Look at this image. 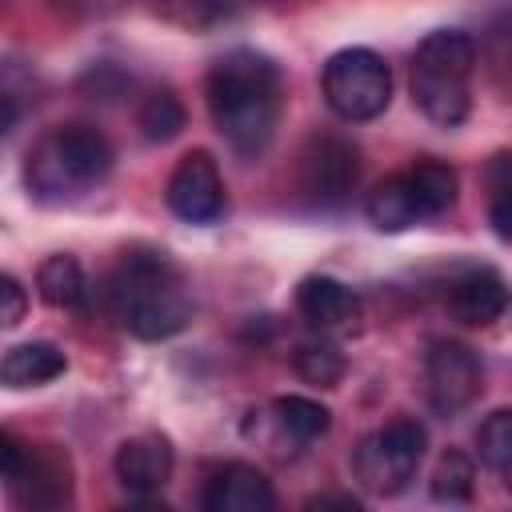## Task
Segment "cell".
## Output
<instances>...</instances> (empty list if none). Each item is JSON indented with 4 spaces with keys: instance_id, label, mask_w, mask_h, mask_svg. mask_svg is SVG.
<instances>
[{
    "instance_id": "2",
    "label": "cell",
    "mask_w": 512,
    "mask_h": 512,
    "mask_svg": "<svg viewBox=\"0 0 512 512\" xmlns=\"http://www.w3.org/2000/svg\"><path fill=\"white\" fill-rule=\"evenodd\" d=\"M112 312L136 340H168L192 320V296L160 252H128L112 276Z\"/></svg>"
},
{
    "instance_id": "11",
    "label": "cell",
    "mask_w": 512,
    "mask_h": 512,
    "mask_svg": "<svg viewBox=\"0 0 512 512\" xmlns=\"http://www.w3.org/2000/svg\"><path fill=\"white\" fill-rule=\"evenodd\" d=\"M200 504L204 512H272L276 492H272V480L256 464L232 460L204 480Z\"/></svg>"
},
{
    "instance_id": "25",
    "label": "cell",
    "mask_w": 512,
    "mask_h": 512,
    "mask_svg": "<svg viewBox=\"0 0 512 512\" xmlns=\"http://www.w3.org/2000/svg\"><path fill=\"white\" fill-rule=\"evenodd\" d=\"M24 308H28V296H24L20 280L4 272V276H0V324H4V328H16V324L24 320Z\"/></svg>"
},
{
    "instance_id": "6",
    "label": "cell",
    "mask_w": 512,
    "mask_h": 512,
    "mask_svg": "<svg viewBox=\"0 0 512 512\" xmlns=\"http://www.w3.org/2000/svg\"><path fill=\"white\" fill-rule=\"evenodd\" d=\"M428 448V432L416 420H392L376 432H368L352 456V468L360 476V484L376 496H396L408 488V480L416 476L420 460Z\"/></svg>"
},
{
    "instance_id": "18",
    "label": "cell",
    "mask_w": 512,
    "mask_h": 512,
    "mask_svg": "<svg viewBox=\"0 0 512 512\" xmlns=\"http://www.w3.org/2000/svg\"><path fill=\"white\" fill-rule=\"evenodd\" d=\"M408 184L416 192L420 216H440L456 204V172L444 160H416L408 172Z\"/></svg>"
},
{
    "instance_id": "14",
    "label": "cell",
    "mask_w": 512,
    "mask_h": 512,
    "mask_svg": "<svg viewBox=\"0 0 512 512\" xmlns=\"http://www.w3.org/2000/svg\"><path fill=\"white\" fill-rule=\"evenodd\" d=\"M296 308L300 316L320 328V332H336V328H352L360 316V300L348 284L332 280V276H304L296 288Z\"/></svg>"
},
{
    "instance_id": "7",
    "label": "cell",
    "mask_w": 512,
    "mask_h": 512,
    "mask_svg": "<svg viewBox=\"0 0 512 512\" xmlns=\"http://www.w3.org/2000/svg\"><path fill=\"white\" fill-rule=\"evenodd\" d=\"M164 200L172 208V216L188 220V224H212L224 216V176L220 164L212 160V152L192 148L176 160Z\"/></svg>"
},
{
    "instance_id": "1",
    "label": "cell",
    "mask_w": 512,
    "mask_h": 512,
    "mask_svg": "<svg viewBox=\"0 0 512 512\" xmlns=\"http://www.w3.org/2000/svg\"><path fill=\"white\" fill-rule=\"evenodd\" d=\"M204 100L228 148L244 160H256L280 124V68L264 52L232 48L208 68Z\"/></svg>"
},
{
    "instance_id": "23",
    "label": "cell",
    "mask_w": 512,
    "mask_h": 512,
    "mask_svg": "<svg viewBox=\"0 0 512 512\" xmlns=\"http://www.w3.org/2000/svg\"><path fill=\"white\" fill-rule=\"evenodd\" d=\"M292 364H296V376L304 384H316V388H332L344 376V352L332 340H304L296 348Z\"/></svg>"
},
{
    "instance_id": "10",
    "label": "cell",
    "mask_w": 512,
    "mask_h": 512,
    "mask_svg": "<svg viewBox=\"0 0 512 512\" xmlns=\"http://www.w3.org/2000/svg\"><path fill=\"white\" fill-rule=\"evenodd\" d=\"M360 176L356 148L340 136H316L300 156V188L316 204H340Z\"/></svg>"
},
{
    "instance_id": "20",
    "label": "cell",
    "mask_w": 512,
    "mask_h": 512,
    "mask_svg": "<svg viewBox=\"0 0 512 512\" xmlns=\"http://www.w3.org/2000/svg\"><path fill=\"white\" fill-rule=\"evenodd\" d=\"M472 480H476L472 456L460 452V448H448V452L436 460V468H432L428 492H432V500H440V504H464V500H472Z\"/></svg>"
},
{
    "instance_id": "4",
    "label": "cell",
    "mask_w": 512,
    "mask_h": 512,
    "mask_svg": "<svg viewBox=\"0 0 512 512\" xmlns=\"http://www.w3.org/2000/svg\"><path fill=\"white\" fill-rule=\"evenodd\" d=\"M112 168V144L88 124H60L28 152V188L44 200H68L100 184Z\"/></svg>"
},
{
    "instance_id": "15",
    "label": "cell",
    "mask_w": 512,
    "mask_h": 512,
    "mask_svg": "<svg viewBox=\"0 0 512 512\" xmlns=\"http://www.w3.org/2000/svg\"><path fill=\"white\" fill-rule=\"evenodd\" d=\"M68 360L56 344L48 340H28V344H12L0 360V380L8 388H36V384H48L56 376H64Z\"/></svg>"
},
{
    "instance_id": "5",
    "label": "cell",
    "mask_w": 512,
    "mask_h": 512,
    "mask_svg": "<svg viewBox=\"0 0 512 512\" xmlns=\"http://www.w3.org/2000/svg\"><path fill=\"white\" fill-rule=\"evenodd\" d=\"M320 84H324L328 108L348 124L376 120L392 100V72L384 64V56H376L372 48H340V52H332L328 64H324V80Z\"/></svg>"
},
{
    "instance_id": "21",
    "label": "cell",
    "mask_w": 512,
    "mask_h": 512,
    "mask_svg": "<svg viewBox=\"0 0 512 512\" xmlns=\"http://www.w3.org/2000/svg\"><path fill=\"white\" fill-rule=\"evenodd\" d=\"M484 180H488V224L500 240L512 244V148L488 160Z\"/></svg>"
},
{
    "instance_id": "26",
    "label": "cell",
    "mask_w": 512,
    "mask_h": 512,
    "mask_svg": "<svg viewBox=\"0 0 512 512\" xmlns=\"http://www.w3.org/2000/svg\"><path fill=\"white\" fill-rule=\"evenodd\" d=\"M304 508H344V512H356L360 500L356 496H312Z\"/></svg>"
},
{
    "instance_id": "12",
    "label": "cell",
    "mask_w": 512,
    "mask_h": 512,
    "mask_svg": "<svg viewBox=\"0 0 512 512\" xmlns=\"http://www.w3.org/2000/svg\"><path fill=\"white\" fill-rule=\"evenodd\" d=\"M112 468H116V480L128 488V496L140 500V496H152V492H160L168 484V476H172V448H168L164 436L144 432V436H132V440H124L116 448Z\"/></svg>"
},
{
    "instance_id": "17",
    "label": "cell",
    "mask_w": 512,
    "mask_h": 512,
    "mask_svg": "<svg viewBox=\"0 0 512 512\" xmlns=\"http://www.w3.org/2000/svg\"><path fill=\"white\" fill-rule=\"evenodd\" d=\"M36 288H40V300L52 304V308H80L84 296H88V280H84V268L56 252L48 256L40 268H36Z\"/></svg>"
},
{
    "instance_id": "13",
    "label": "cell",
    "mask_w": 512,
    "mask_h": 512,
    "mask_svg": "<svg viewBox=\"0 0 512 512\" xmlns=\"http://www.w3.org/2000/svg\"><path fill=\"white\" fill-rule=\"evenodd\" d=\"M508 300H512V292H508L504 276L492 268H468L464 276H456L448 284V312L468 328H484V324L500 320Z\"/></svg>"
},
{
    "instance_id": "9",
    "label": "cell",
    "mask_w": 512,
    "mask_h": 512,
    "mask_svg": "<svg viewBox=\"0 0 512 512\" xmlns=\"http://www.w3.org/2000/svg\"><path fill=\"white\" fill-rule=\"evenodd\" d=\"M424 376H428V400L440 416H456L480 396V360L460 340H436L428 348Z\"/></svg>"
},
{
    "instance_id": "24",
    "label": "cell",
    "mask_w": 512,
    "mask_h": 512,
    "mask_svg": "<svg viewBox=\"0 0 512 512\" xmlns=\"http://www.w3.org/2000/svg\"><path fill=\"white\" fill-rule=\"evenodd\" d=\"M476 456L496 472L512 460V408H496L492 416H484V424L476 428Z\"/></svg>"
},
{
    "instance_id": "19",
    "label": "cell",
    "mask_w": 512,
    "mask_h": 512,
    "mask_svg": "<svg viewBox=\"0 0 512 512\" xmlns=\"http://www.w3.org/2000/svg\"><path fill=\"white\" fill-rule=\"evenodd\" d=\"M272 420L292 440H316L332 424L328 420V408L320 400H308V396H276L272 400Z\"/></svg>"
},
{
    "instance_id": "3",
    "label": "cell",
    "mask_w": 512,
    "mask_h": 512,
    "mask_svg": "<svg viewBox=\"0 0 512 512\" xmlns=\"http://www.w3.org/2000/svg\"><path fill=\"white\" fill-rule=\"evenodd\" d=\"M476 68V44L460 28L428 32L412 52V104L440 128H456L468 108V80Z\"/></svg>"
},
{
    "instance_id": "16",
    "label": "cell",
    "mask_w": 512,
    "mask_h": 512,
    "mask_svg": "<svg viewBox=\"0 0 512 512\" xmlns=\"http://www.w3.org/2000/svg\"><path fill=\"white\" fill-rule=\"evenodd\" d=\"M364 212H368V220H372L380 232H404V228H412L416 220H424V216H420V204H416V192H412V184H408L404 172L380 180V184L368 192Z\"/></svg>"
},
{
    "instance_id": "8",
    "label": "cell",
    "mask_w": 512,
    "mask_h": 512,
    "mask_svg": "<svg viewBox=\"0 0 512 512\" xmlns=\"http://www.w3.org/2000/svg\"><path fill=\"white\" fill-rule=\"evenodd\" d=\"M0 456H4V480L12 492H24L28 504L36 508H52L64 504L72 492L68 480V460H60L56 452H40L20 444L12 432L0 436Z\"/></svg>"
},
{
    "instance_id": "27",
    "label": "cell",
    "mask_w": 512,
    "mask_h": 512,
    "mask_svg": "<svg viewBox=\"0 0 512 512\" xmlns=\"http://www.w3.org/2000/svg\"><path fill=\"white\" fill-rule=\"evenodd\" d=\"M500 476H504V488H508V492H512V460H508V464H504V468H500Z\"/></svg>"
},
{
    "instance_id": "22",
    "label": "cell",
    "mask_w": 512,
    "mask_h": 512,
    "mask_svg": "<svg viewBox=\"0 0 512 512\" xmlns=\"http://www.w3.org/2000/svg\"><path fill=\"white\" fill-rule=\"evenodd\" d=\"M184 120H188V116H184V104H180L168 88L148 92V96L140 100V112H136V124H140L144 140H152V144H164V140L180 136Z\"/></svg>"
}]
</instances>
